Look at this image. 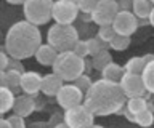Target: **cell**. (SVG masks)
<instances>
[{
	"instance_id": "30bf717a",
	"label": "cell",
	"mask_w": 154,
	"mask_h": 128,
	"mask_svg": "<svg viewBox=\"0 0 154 128\" xmlns=\"http://www.w3.org/2000/svg\"><path fill=\"white\" fill-rule=\"evenodd\" d=\"M138 16L130 10H119V13L116 15L114 21H112V27L116 29L117 34H124V35H132L137 32L138 29Z\"/></svg>"
},
{
	"instance_id": "ffe728a7",
	"label": "cell",
	"mask_w": 154,
	"mask_h": 128,
	"mask_svg": "<svg viewBox=\"0 0 154 128\" xmlns=\"http://www.w3.org/2000/svg\"><path fill=\"white\" fill-rule=\"evenodd\" d=\"M125 106H127V109L130 112L137 115L138 112H141V111L149 107V103L144 99V96H133V98H127Z\"/></svg>"
},
{
	"instance_id": "5b68a950",
	"label": "cell",
	"mask_w": 154,
	"mask_h": 128,
	"mask_svg": "<svg viewBox=\"0 0 154 128\" xmlns=\"http://www.w3.org/2000/svg\"><path fill=\"white\" fill-rule=\"evenodd\" d=\"M53 0H26L23 3V13L27 21L43 26L51 19Z\"/></svg>"
},
{
	"instance_id": "277c9868",
	"label": "cell",
	"mask_w": 154,
	"mask_h": 128,
	"mask_svg": "<svg viewBox=\"0 0 154 128\" xmlns=\"http://www.w3.org/2000/svg\"><path fill=\"white\" fill-rule=\"evenodd\" d=\"M77 40H79V32L72 24L55 22L47 32V42L58 51L72 50Z\"/></svg>"
},
{
	"instance_id": "4316f807",
	"label": "cell",
	"mask_w": 154,
	"mask_h": 128,
	"mask_svg": "<svg viewBox=\"0 0 154 128\" xmlns=\"http://www.w3.org/2000/svg\"><path fill=\"white\" fill-rule=\"evenodd\" d=\"M87 45H88V55H90V56H95L96 53H100L101 50L106 48V43L100 39V37L88 39V40H87Z\"/></svg>"
},
{
	"instance_id": "7402d4cb",
	"label": "cell",
	"mask_w": 154,
	"mask_h": 128,
	"mask_svg": "<svg viewBox=\"0 0 154 128\" xmlns=\"http://www.w3.org/2000/svg\"><path fill=\"white\" fill-rule=\"evenodd\" d=\"M91 64H93V67L96 70H101V69H104V66H108L111 61H112V56H111V53L108 50H101L100 53H96L95 56H91Z\"/></svg>"
},
{
	"instance_id": "4fadbf2b",
	"label": "cell",
	"mask_w": 154,
	"mask_h": 128,
	"mask_svg": "<svg viewBox=\"0 0 154 128\" xmlns=\"http://www.w3.org/2000/svg\"><path fill=\"white\" fill-rule=\"evenodd\" d=\"M63 85H64V80H63L56 72L47 74V75H43V77H42V88H40V91L45 94V96H56Z\"/></svg>"
},
{
	"instance_id": "44dd1931",
	"label": "cell",
	"mask_w": 154,
	"mask_h": 128,
	"mask_svg": "<svg viewBox=\"0 0 154 128\" xmlns=\"http://www.w3.org/2000/svg\"><path fill=\"white\" fill-rule=\"evenodd\" d=\"M146 61H144L143 56H133L130 58L127 63H125V72H133V74H143L144 67H146Z\"/></svg>"
},
{
	"instance_id": "d6a6232c",
	"label": "cell",
	"mask_w": 154,
	"mask_h": 128,
	"mask_svg": "<svg viewBox=\"0 0 154 128\" xmlns=\"http://www.w3.org/2000/svg\"><path fill=\"white\" fill-rule=\"evenodd\" d=\"M0 127H2V128H11V123H10L8 117H7V118H2V120H0Z\"/></svg>"
},
{
	"instance_id": "9c48e42d",
	"label": "cell",
	"mask_w": 154,
	"mask_h": 128,
	"mask_svg": "<svg viewBox=\"0 0 154 128\" xmlns=\"http://www.w3.org/2000/svg\"><path fill=\"white\" fill-rule=\"evenodd\" d=\"M119 2L116 0H100L96 8L93 10V22L98 26L112 24L116 15L119 13Z\"/></svg>"
},
{
	"instance_id": "e575fe53",
	"label": "cell",
	"mask_w": 154,
	"mask_h": 128,
	"mask_svg": "<svg viewBox=\"0 0 154 128\" xmlns=\"http://www.w3.org/2000/svg\"><path fill=\"white\" fill-rule=\"evenodd\" d=\"M149 24H151L152 27H154V8H152V11H151V15H149Z\"/></svg>"
},
{
	"instance_id": "2e32d148",
	"label": "cell",
	"mask_w": 154,
	"mask_h": 128,
	"mask_svg": "<svg viewBox=\"0 0 154 128\" xmlns=\"http://www.w3.org/2000/svg\"><path fill=\"white\" fill-rule=\"evenodd\" d=\"M100 72H101V77L106 79V80H111V82H120L122 75L125 74V67L111 61V63L108 66H104V69H101Z\"/></svg>"
},
{
	"instance_id": "484cf974",
	"label": "cell",
	"mask_w": 154,
	"mask_h": 128,
	"mask_svg": "<svg viewBox=\"0 0 154 128\" xmlns=\"http://www.w3.org/2000/svg\"><path fill=\"white\" fill-rule=\"evenodd\" d=\"M116 34H117V32H116V29L112 27V24L100 26V29H98V37L104 42V43H109V42L112 40V37H114Z\"/></svg>"
},
{
	"instance_id": "f1b7e54d",
	"label": "cell",
	"mask_w": 154,
	"mask_h": 128,
	"mask_svg": "<svg viewBox=\"0 0 154 128\" xmlns=\"http://www.w3.org/2000/svg\"><path fill=\"white\" fill-rule=\"evenodd\" d=\"M74 83H75L80 90L87 91V90H88V88L91 87V83H93V82H91V79L88 77V75H84V74H82V75H79V77H77V79L74 80Z\"/></svg>"
},
{
	"instance_id": "cb8c5ba5",
	"label": "cell",
	"mask_w": 154,
	"mask_h": 128,
	"mask_svg": "<svg viewBox=\"0 0 154 128\" xmlns=\"http://www.w3.org/2000/svg\"><path fill=\"white\" fill-rule=\"evenodd\" d=\"M130 35H124V34H116L112 37V40L109 42V46L116 51H124L130 46Z\"/></svg>"
},
{
	"instance_id": "8992f818",
	"label": "cell",
	"mask_w": 154,
	"mask_h": 128,
	"mask_svg": "<svg viewBox=\"0 0 154 128\" xmlns=\"http://www.w3.org/2000/svg\"><path fill=\"white\" fill-rule=\"evenodd\" d=\"M64 125L71 128H88L95 125V114L85 106L84 103L74 107L66 109L64 112Z\"/></svg>"
},
{
	"instance_id": "7a4b0ae2",
	"label": "cell",
	"mask_w": 154,
	"mask_h": 128,
	"mask_svg": "<svg viewBox=\"0 0 154 128\" xmlns=\"http://www.w3.org/2000/svg\"><path fill=\"white\" fill-rule=\"evenodd\" d=\"M42 45V34L37 24L24 19L18 21L5 35V50L11 58L16 59H27L31 56H35V51Z\"/></svg>"
},
{
	"instance_id": "83f0119b",
	"label": "cell",
	"mask_w": 154,
	"mask_h": 128,
	"mask_svg": "<svg viewBox=\"0 0 154 128\" xmlns=\"http://www.w3.org/2000/svg\"><path fill=\"white\" fill-rule=\"evenodd\" d=\"M100 0H77V7H79L80 13L85 11V13H93V10L96 8Z\"/></svg>"
},
{
	"instance_id": "d4e9b609",
	"label": "cell",
	"mask_w": 154,
	"mask_h": 128,
	"mask_svg": "<svg viewBox=\"0 0 154 128\" xmlns=\"http://www.w3.org/2000/svg\"><path fill=\"white\" fill-rule=\"evenodd\" d=\"M135 123H138L140 127H151L154 123V114H152V107H148L144 111L138 112L135 115Z\"/></svg>"
},
{
	"instance_id": "ac0fdd59",
	"label": "cell",
	"mask_w": 154,
	"mask_h": 128,
	"mask_svg": "<svg viewBox=\"0 0 154 128\" xmlns=\"http://www.w3.org/2000/svg\"><path fill=\"white\" fill-rule=\"evenodd\" d=\"M152 8V0H132V11L138 16V19H149Z\"/></svg>"
},
{
	"instance_id": "74e56055",
	"label": "cell",
	"mask_w": 154,
	"mask_h": 128,
	"mask_svg": "<svg viewBox=\"0 0 154 128\" xmlns=\"http://www.w3.org/2000/svg\"><path fill=\"white\" fill-rule=\"evenodd\" d=\"M152 3H154V0H152Z\"/></svg>"
},
{
	"instance_id": "8d00e7d4",
	"label": "cell",
	"mask_w": 154,
	"mask_h": 128,
	"mask_svg": "<svg viewBox=\"0 0 154 128\" xmlns=\"http://www.w3.org/2000/svg\"><path fill=\"white\" fill-rule=\"evenodd\" d=\"M67 2H75L77 3V0H67Z\"/></svg>"
},
{
	"instance_id": "d590c367",
	"label": "cell",
	"mask_w": 154,
	"mask_h": 128,
	"mask_svg": "<svg viewBox=\"0 0 154 128\" xmlns=\"http://www.w3.org/2000/svg\"><path fill=\"white\" fill-rule=\"evenodd\" d=\"M143 58H144V61H146V63H149V61L154 59V55H144Z\"/></svg>"
},
{
	"instance_id": "4dcf8cb0",
	"label": "cell",
	"mask_w": 154,
	"mask_h": 128,
	"mask_svg": "<svg viewBox=\"0 0 154 128\" xmlns=\"http://www.w3.org/2000/svg\"><path fill=\"white\" fill-rule=\"evenodd\" d=\"M24 118H26V117H23V115H19V114L14 112L13 115L8 117V120H10V123H11V128H24V127H26Z\"/></svg>"
},
{
	"instance_id": "52a82bcc",
	"label": "cell",
	"mask_w": 154,
	"mask_h": 128,
	"mask_svg": "<svg viewBox=\"0 0 154 128\" xmlns=\"http://www.w3.org/2000/svg\"><path fill=\"white\" fill-rule=\"evenodd\" d=\"M79 7L75 2H67V0H56L53 2L51 8V18L55 22L61 24H72L77 16H79Z\"/></svg>"
},
{
	"instance_id": "e0dca14e",
	"label": "cell",
	"mask_w": 154,
	"mask_h": 128,
	"mask_svg": "<svg viewBox=\"0 0 154 128\" xmlns=\"http://www.w3.org/2000/svg\"><path fill=\"white\" fill-rule=\"evenodd\" d=\"M14 93H13V88L10 87H0V112L2 114H7L10 111H13L14 107Z\"/></svg>"
},
{
	"instance_id": "ba28073f",
	"label": "cell",
	"mask_w": 154,
	"mask_h": 128,
	"mask_svg": "<svg viewBox=\"0 0 154 128\" xmlns=\"http://www.w3.org/2000/svg\"><path fill=\"white\" fill-rule=\"evenodd\" d=\"M84 99H85V91L80 90L75 83L63 85L61 90L56 94V101L60 104V107H63L64 111L69 107L77 106L80 103H84Z\"/></svg>"
},
{
	"instance_id": "1f68e13d",
	"label": "cell",
	"mask_w": 154,
	"mask_h": 128,
	"mask_svg": "<svg viewBox=\"0 0 154 128\" xmlns=\"http://www.w3.org/2000/svg\"><path fill=\"white\" fill-rule=\"evenodd\" d=\"M10 63H11V56L8 55L7 50H3L2 53H0V69L2 70L10 69Z\"/></svg>"
},
{
	"instance_id": "f546056e",
	"label": "cell",
	"mask_w": 154,
	"mask_h": 128,
	"mask_svg": "<svg viewBox=\"0 0 154 128\" xmlns=\"http://www.w3.org/2000/svg\"><path fill=\"white\" fill-rule=\"evenodd\" d=\"M72 50H74L79 56H82V58L88 56V45H87V40H77Z\"/></svg>"
},
{
	"instance_id": "836d02e7",
	"label": "cell",
	"mask_w": 154,
	"mask_h": 128,
	"mask_svg": "<svg viewBox=\"0 0 154 128\" xmlns=\"http://www.w3.org/2000/svg\"><path fill=\"white\" fill-rule=\"evenodd\" d=\"M5 2H8L10 5H23L26 0H5Z\"/></svg>"
},
{
	"instance_id": "7c38bea8",
	"label": "cell",
	"mask_w": 154,
	"mask_h": 128,
	"mask_svg": "<svg viewBox=\"0 0 154 128\" xmlns=\"http://www.w3.org/2000/svg\"><path fill=\"white\" fill-rule=\"evenodd\" d=\"M23 90L26 94H37L38 91H40L42 88V77L40 74L34 72V70H24L23 72V77H21V87H19Z\"/></svg>"
},
{
	"instance_id": "3957f363",
	"label": "cell",
	"mask_w": 154,
	"mask_h": 128,
	"mask_svg": "<svg viewBox=\"0 0 154 128\" xmlns=\"http://www.w3.org/2000/svg\"><path fill=\"white\" fill-rule=\"evenodd\" d=\"M53 72H56L64 82H74L85 70V59L79 56L74 50L60 51L55 64L51 66Z\"/></svg>"
},
{
	"instance_id": "9a60e30c",
	"label": "cell",
	"mask_w": 154,
	"mask_h": 128,
	"mask_svg": "<svg viewBox=\"0 0 154 128\" xmlns=\"http://www.w3.org/2000/svg\"><path fill=\"white\" fill-rule=\"evenodd\" d=\"M35 101H34V98H32V94H21V96H18L16 98V101H14V107H13V111L19 114V115H23V117H27V115H31V114L35 111Z\"/></svg>"
},
{
	"instance_id": "8fae6325",
	"label": "cell",
	"mask_w": 154,
	"mask_h": 128,
	"mask_svg": "<svg viewBox=\"0 0 154 128\" xmlns=\"http://www.w3.org/2000/svg\"><path fill=\"white\" fill-rule=\"evenodd\" d=\"M119 83H120V87H122V90H124V93H125V96H127V98L143 96L144 93H148L141 74L125 72L122 75V79H120Z\"/></svg>"
},
{
	"instance_id": "5bb4252c",
	"label": "cell",
	"mask_w": 154,
	"mask_h": 128,
	"mask_svg": "<svg viewBox=\"0 0 154 128\" xmlns=\"http://www.w3.org/2000/svg\"><path fill=\"white\" fill-rule=\"evenodd\" d=\"M58 55H60V51L47 42V43H42L38 46V50L35 51V59L42 66H53L56 58H58Z\"/></svg>"
},
{
	"instance_id": "603a6c76",
	"label": "cell",
	"mask_w": 154,
	"mask_h": 128,
	"mask_svg": "<svg viewBox=\"0 0 154 128\" xmlns=\"http://www.w3.org/2000/svg\"><path fill=\"white\" fill-rule=\"evenodd\" d=\"M141 75H143V80H144V85H146L148 93L154 94V59L149 61L146 64V67H144Z\"/></svg>"
},
{
	"instance_id": "6da1fadb",
	"label": "cell",
	"mask_w": 154,
	"mask_h": 128,
	"mask_svg": "<svg viewBox=\"0 0 154 128\" xmlns=\"http://www.w3.org/2000/svg\"><path fill=\"white\" fill-rule=\"evenodd\" d=\"M127 103L122 87L119 82H111L101 77L91 83V87L85 91L84 104L95 115L106 117L117 114Z\"/></svg>"
},
{
	"instance_id": "d6986e66",
	"label": "cell",
	"mask_w": 154,
	"mask_h": 128,
	"mask_svg": "<svg viewBox=\"0 0 154 128\" xmlns=\"http://www.w3.org/2000/svg\"><path fill=\"white\" fill-rule=\"evenodd\" d=\"M21 77H23V72H19V70L10 67L7 70H2V85L3 87H10V88H18L21 87Z\"/></svg>"
}]
</instances>
